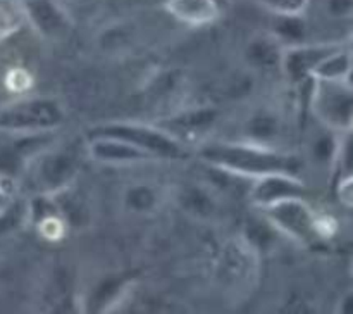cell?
Instances as JSON below:
<instances>
[{
  "instance_id": "5bb4252c",
  "label": "cell",
  "mask_w": 353,
  "mask_h": 314,
  "mask_svg": "<svg viewBox=\"0 0 353 314\" xmlns=\"http://www.w3.org/2000/svg\"><path fill=\"white\" fill-rule=\"evenodd\" d=\"M338 147H340V133L323 126V131H319L310 141V159L317 166L333 168V166H336Z\"/></svg>"
},
{
  "instance_id": "277c9868",
  "label": "cell",
  "mask_w": 353,
  "mask_h": 314,
  "mask_svg": "<svg viewBox=\"0 0 353 314\" xmlns=\"http://www.w3.org/2000/svg\"><path fill=\"white\" fill-rule=\"evenodd\" d=\"M310 110L323 126L347 131L353 126V88L341 81L316 79L310 97Z\"/></svg>"
},
{
  "instance_id": "44dd1931",
  "label": "cell",
  "mask_w": 353,
  "mask_h": 314,
  "mask_svg": "<svg viewBox=\"0 0 353 314\" xmlns=\"http://www.w3.org/2000/svg\"><path fill=\"white\" fill-rule=\"evenodd\" d=\"M181 202L186 210L193 214H209L212 210V202L209 195L199 188H186L181 193Z\"/></svg>"
},
{
  "instance_id": "3957f363",
  "label": "cell",
  "mask_w": 353,
  "mask_h": 314,
  "mask_svg": "<svg viewBox=\"0 0 353 314\" xmlns=\"http://www.w3.org/2000/svg\"><path fill=\"white\" fill-rule=\"evenodd\" d=\"M261 210L264 213L269 226L299 244H312V242L321 240L319 230H317L319 214H316L305 197L279 200L271 206L262 207Z\"/></svg>"
},
{
  "instance_id": "ba28073f",
  "label": "cell",
  "mask_w": 353,
  "mask_h": 314,
  "mask_svg": "<svg viewBox=\"0 0 353 314\" xmlns=\"http://www.w3.org/2000/svg\"><path fill=\"white\" fill-rule=\"evenodd\" d=\"M305 183L299 176L288 175V173H271V175L259 176L252 179L250 190H248L250 200L261 209L279 200L305 197Z\"/></svg>"
},
{
  "instance_id": "cb8c5ba5",
  "label": "cell",
  "mask_w": 353,
  "mask_h": 314,
  "mask_svg": "<svg viewBox=\"0 0 353 314\" xmlns=\"http://www.w3.org/2000/svg\"><path fill=\"white\" fill-rule=\"evenodd\" d=\"M336 197L341 206L353 210V173L341 176L336 185Z\"/></svg>"
},
{
  "instance_id": "7a4b0ae2",
  "label": "cell",
  "mask_w": 353,
  "mask_h": 314,
  "mask_svg": "<svg viewBox=\"0 0 353 314\" xmlns=\"http://www.w3.org/2000/svg\"><path fill=\"white\" fill-rule=\"evenodd\" d=\"M88 137H114L130 141L154 159H179L185 148L179 138L169 133L165 128L148 126L140 123H109L93 128Z\"/></svg>"
},
{
  "instance_id": "7402d4cb",
  "label": "cell",
  "mask_w": 353,
  "mask_h": 314,
  "mask_svg": "<svg viewBox=\"0 0 353 314\" xmlns=\"http://www.w3.org/2000/svg\"><path fill=\"white\" fill-rule=\"evenodd\" d=\"M272 14H305L310 0H254Z\"/></svg>"
},
{
  "instance_id": "e0dca14e",
  "label": "cell",
  "mask_w": 353,
  "mask_h": 314,
  "mask_svg": "<svg viewBox=\"0 0 353 314\" xmlns=\"http://www.w3.org/2000/svg\"><path fill=\"white\" fill-rule=\"evenodd\" d=\"M28 23L23 0H0V40L10 37Z\"/></svg>"
},
{
  "instance_id": "ac0fdd59",
  "label": "cell",
  "mask_w": 353,
  "mask_h": 314,
  "mask_svg": "<svg viewBox=\"0 0 353 314\" xmlns=\"http://www.w3.org/2000/svg\"><path fill=\"white\" fill-rule=\"evenodd\" d=\"M278 119L276 116L268 112L255 114L254 117H250L247 123V130L245 133L248 135V140L255 141V144H264L269 145V141L278 135Z\"/></svg>"
},
{
  "instance_id": "8fae6325",
  "label": "cell",
  "mask_w": 353,
  "mask_h": 314,
  "mask_svg": "<svg viewBox=\"0 0 353 314\" xmlns=\"http://www.w3.org/2000/svg\"><path fill=\"white\" fill-rule=\"evenodd\" d=\"M165 10L188 26H207L219 19V0H165Z\"/></svg>"
},
{
  "instance_id": "5b68a950",
  "label": "cell",
  "mask_w": 353,
  "mask_h": 314,
  "mask_svg": "<svg viewBox=\"0 0 353 314\" xmlns=\"http://www.w3.org/2000/svg\"><path fill=\"white\" fill-rule=\"evenodd\" d=\"M64 116L54 100L33 99L12 104L0 112V126L23 131H50L62 123Z\"/></svg>"
},
{
  "instance_id": "484cf974",
  "label": "cell",
  "mask_w": 353,
  "mask_h": 314,
  "mask_svg": "<svg viewBox=\"0 0 353 314\" xmlns=\"http://www.w3.org/2000/svg\"><path fill=\"white\" fill-rule=\"evenodd\" d=\"M345 83H347L348 86H352V88H353V66L350 68V71H348L347 78H345Z\"/></svg>"
},
{
  "instance_id": "9c48e42d",
  "label": "cell",
  "mask_w": 353,
  "mask_h": 314,
  "mask_svg": "<svg viewBox=\"0 0 353 314\" xmlns=\"http://www.w3.org/2000/svg\"><path fill=\"white\" fill-rule=\"evenodd\" d=\"M26 21L45 38H62L72 26L61 0H23Z\"/></svg>"
},
{
  "instance_id": "9a60e30c",
  "label": "cell",
  "mask_w": 353,
  "mask_h": 314,
  "mask_svg": "<svg viewBox=\"0 0 353 314\" xmlns=\"http://www.w3.org/2000/svg\"><path fill=\"white\" fill-rule=\"evenodd\" d=\"M352 66L353 61L347 47H340L331 52L326 59H323V62L317 66L312 76L316 79H326V81H341V79L347 78Z\"/></svg>"
},
{
  "instance_id": "ffe728a7",
  "label": "cell",
  "mask_w": 353,
  "mask_h": 314,
  "mask_svg": "<svg viewBox=\"0 0 353 314\" xmlns=\"http://www.w3.org/2000/svg\"><path fill=\"white\" fill-rule=\"evenodd\" d=\"M319 3V9L327 19L348 21L353 17V0H310Z\"/></svg>"
},
{
  "instance_id": "52a82bcc",
  "label": "cell",
  "mask_w": 353,
  "mask_h": 314,
  "mask_svg": "<svg viewBox=\"0 0 353 314\" xmlns=\"http://www.w3.org/2000/svg\"><path fill=\"white\" fill-rule=\"evenodd\" d=\"M340 43L334 41H323V43H300L293 47H285L281 59V71L285 72L290 83L299 85L305 79L312 78L317 66L326 59L331 52L340 48Z\"/></svg>"
},
{
  "instance_id": "603a6c76",
  "label": "cell",
  "mask_w": 353,
  "mask_h": 314,
  "mask_svg": "<svg viewBox=\"0 0 353 314\" xmlns=\"http://www.w3.org/2000/svg\"><path fill=\"white\" fill-rule=\"evenodd\" d=\"M336 166H340L343 175L353 173V126L348 128L347 131H341L340 133V147H338Z\"/></svg>"
},
{
  "instance_id": "d6986e66",
  "label": "cell",
  "mask_w": 353,
  "mask_h": 314,
  "mask_svg": "<svg viewBox=\"0 0 353 314\" xmlns=\"http://www.w3.org/2000/svg\"><path fill=\"white\" fill-rule=\"evenodd\" d=\"M157 192L148 183H138L133 185L124 195V202L134 213H148L157 206Z\"/></svg>"
},
{
  "instance_id": "8992f818",
  "label": "cell",
  "mask_w": 353,
  "mask_h": 314,
  "mask_svg": "<svg viewBox=\"0 0 353 314\" xmlns=\"http://www.w3.org/2000/svg\"><path fill=\"white\" fill-rule=\"evenodd\" d=\"M79 171V161L68 150H52L41 155L34 166V181L41 192L55 195L64 192Z\"/></svg>"
},
{
  "instance_id": "4fadbf2b",
  "label": "cell",
  "mask_w": 353,
  "mask_h": 314,
  "mask_svg": "<svg viewBox=\"0 0 353 314\" xmlns=\"http://www.w3.org/2000/svg\"><path fill=\"white\" fill-rule=\"evenodd\" d=\"M276 21L271 33L281 41L285 47L305 43L307 41V19L303 14H274Z\"/></svg>"
},
{
  "instance_id": "7c38bea8",
  "label": "cell",
  "mask_w": 353,
  "mask_h": 314,
  "mask_svg": "<svg viewBox=\"0 0 353 314\" xmlns=\"http://www.w3.org/2000/svg\"><path fill=\"white\" fill-rule=\"evenodd\" d=\"M285 45L269 31L252 38L245 47V59L255 69L281 68Z\"/></svg>"
},
{
  "instance_id": "30bf717a",
  "label": "cell",
  "mask_w": 353,
  "mask_h": 314,
  "mask_svg": "<svg viewBox=\"0 0 353 314\" xmlns=\"http://www.w3.org/2000/svg\"><path fill=\"white\" fill-rule=\"evenodd\" d=\"M90 157L105 164H131V162L152 161V155L134 147L130 141L114 137H88Z\"/></svg>"
},
{
  "instance_id": "4316f807",
  "label": "cell",
  "mask_w": 353,
  "mask_h": 314,
  "mask_svg": "<svg viewBox=\"0 0 353 314\" xmlns=\"http://www.w3.org/2000/svg\"><path fill=\"white\" fill-rule=\"evenodd\" d=\"M347 50H348V54H350V57H352V61H353V35L350 37V40H348Z\"/></svg>"
},
{
  "instance_id": "2e32d148",
  "label": "cell",
  "mask_w": 353,
  "mask_h": 314,
  "mask_svg": "<svg viewBox=\"0 0 353 314\" xmlns=\"http://www.w3.org/2000/svg\"><path fill=\"white\" fill-rule=\"evenodd\" d=\"M217 119V110L214 109H195L186 114H179L174 119L169 121L171 128H176L178 133L196 135L207 131Z\"/></svg>"
},
{
  "instance_id": "d4e9b609",
  "label": "cell",
  "mask_w": 353,
  "mask_h": 314,
  "mask_svg": "<svg viewBox=\"0 0 353 314\" xmlns=\"http://www.w3.org/2000/svg\"><path fill=\"white\" fill-rule=\"evenodd\" d=\"M338 311H340V313H343V314H353V292L347 293V295L341 299Z\"/></svg>"
},
{
  "instance_id": "6da1fadb",
  "label": "cell",
  "mask_w": 353,
  "mask_h": 314,
  "mask_svg": "<svg viewBox=\"0 0 353 314\" xmlns=\"http://www.w3.org/2000/svg\"><path fill=\"white\" fill-rule=\"evenodd\" d=\"M200 157L210 168L231 176L252 179L271 173L299 176L302 161L295 154L281 152L271 145L255 141H214L200 150Z\"/></svg>"
}]
</instances>
